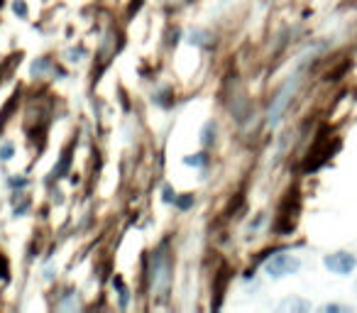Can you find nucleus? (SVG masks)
I'll use <instances>...</instances> for the list:
<instances>
[{"instance_id": "obj_4", "label": "nucleus", "mask_w": 357, "mask_h": 313, "mask_svg": "<svg viewBox=\"0 0 357 313\" xmlns=\"http://www.w3.org/2000/svg\"><path fill=\"white\" fill-rule=\"evenodd\" d=\"M357 267V257L350 252H333L326 257V269L333 274H340V277H345V274H352Z\"/></svg>"}, {"instance_id": "obj_7", "label": "nucleus", "mask_w": 357, "mask_h": 313, "mask_svg": "<svg viewBox=\"0 0 357 313\" xmlns=\"http://www.w3.org/2000/svg\"><path fill=\"white\" fill-rule=\"evenodd\" d=\"M186 165H204V154H196V157H186Z\"/></svg>"}, {"instance_id": "obj_8", "label": "nucleus", "mask_w": 357, "mask_h": 313, "mask_svg": "<svg viewBox=\"0 0 357 313\" xmlns=\"http://www.w3.org/2000/svg\"><path fill=\"white\" fill-rule=\"evenodd\" d=\"M211 130H213V125H208V128H206V132H204V142L206 144H211V139H213V137H211Z\"/></svg>"}, {"instance_id": "obj_3", "label": "nucleus", "mask_w": 357, "mask_h": 313, "mask_svg": "<svg viewBox=\"0 0 357 313\" xmlns=\"http://www.w3.org/2000/svg\"><path fill=\"white\" fill-rule=\"evenodd\" d=\"M296 86H298V76H294V79L289 81V84L284 86V89L277 93V98H274L272 108H269V123H272V125L279 123V118H282V113L287 110V105H289V100H291V96L296 93Z\"/></svg>"}, {"instance_id": "obj_2", "label": "nucleus", "mask_w": 357, "mask_h": 313, "mask_svg": "<svg viewBox=\"0 0 357 313\" xmlns=\"http://www.w3.org/2000/svg\"><path fill=\"white\" fill-rule=\"evenodd\" d=\"M264 269H267V274L272 279H282V277H289V274L298 272L301 262H298L296 257H291V254H274Z\"/></svg>"}, {"instance_id": "obj_5", "label": "nucleus", "mask_w": 357, "mask_h": 313, "mask_svg": "<svg viewBox=\"0 0 357 313\" xmlns=\"http://www.w3.org/2000/svg\"><path fill=\"white\" fill-rule=\"evenodd\" d=\"M279 311H284V313H306V311H311V303L308 301H303V298H287V301H282L279 303Z\"/></svg>"}, {"instance_id": "obj_9", "label": "nucleus", "mask_w": 357, "mask_h": 313, "mask_svg": "<svg viewBox=\"0 0 357 313\" xmlns=\"http://www.w3.org/2000/svg\"><path fill=\"white\" fill-rule=\"evenodd\" d=\"M10 152H13V147H10V144H6V147L0 149V154H3V160H8V157H10Z\"/></svg>"}, {"instance_id": "obj_10", "label": "nucleus", "mask_w": 357, "mask_h": 313, "mask_svg": "<svg viewBox=\"0 0 357 313\" xmlns=\"http://www.w3.org/2000/svg\"><path fill=\"white\" fill-rule=\"evenodd\" d=\"M15 13H20V15H25V6H22V3H15Z\"/></svg>"}, {"instance_id": "obj_6", "label": "nucleus", "mask_w": 357, "mask_h": 313, "mask_svg": "<svg viewBox=\"0 0 357 313\" xmlns=\"http://www.w3.org/2000/svg\"><path fill=\"white\" fill-rule=\"evenodd\" d=\"M323 311H328V313H352V308L342 306V303H328V306H323Z\"/></svg>"}, {"instance_id": "obj_1", "label": "nucleus", "mask_w": 357, "mask_h": 313, "mask_svg": "<svg viewBox=\"0 0 357 313\" xmlns=\"http://www.w3.org/2000/svg\"><path fill=\"white\" fill-rule=\"evenodd\" d=\"M169 272H172V262L164 252H157L152 259V289L157 293H164L169 287Z\"/></svg>"}]
</instances>
